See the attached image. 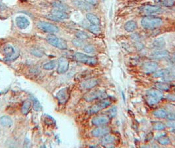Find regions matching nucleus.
I'll use <instances>...</instances> for the list:
<instances>
[{
    "label": "nucleus",
    "instance_id": "47",
    "mask_svg": "<svg viewBox=\"0 0 175 148\" xmlns=\"http://www.w3.org/2000/svg\"><path fill=\"white\" fill-rule=\"evenodd\" d=\"M168 57H169V60L170 61L172 62V63H175V52L172 53L171 55H168Z\"/></svg>",
    "mask_w": 175,
    "mask_h": 148
},
{
    "label": "nucleus",
    "instance_id": "24",
    "mask_svg": "<svg viewBox=\"0 0 175 148\" xmlns=\"http://www.w3.org/2000/svg\"><path fill=\"white\" fill-rule=\"evenodd\" d=\"M12 124V119L8 116H3L0 118V124L3 127H9Z\"/></svg>",
    "mask_w": 175,
    "mask_h": 148
},
{
    "label": "nucleus",
    "instance_id": "44",
    "mask_svg": "<svg viewBox=\"0 0 175 148\" xmlns=\"http://www.w3.org/2000/svg\"><path fill=\"white\" fill-rule=\"evenodd\" d=\"M166 126L170 128H172L175 129V121H170L166 123Z\"/></svg>",
    "mask_w": 175,
    "mask_h": 148
},
{
    "label": "nucleus",
    "instance_id": "21",
    "mask_svg": "<svg viewBox=\"0 0 175 148\" xmlns=\"http://www.w3.org/2000/svg\"><path fill=\"white\" fill-rule=\"evenodd\" d=\"M115 140V138L113 136L111 135H108L107 134L105 136H103V138L101 139V144L104 145V146H108L109 145L112 144L114 143Z\"/></svg>",
    "mask_w": 175,
    "mask_h": 148
},
{
    "label": "nucleus",
    "instance_id": "19",
    "mask_svg": "<svg viewBox=\"0 0 175 148\" xmlns=\"http://www.w3.org/2000/svg\"><path fill=\"white\" fill-rule=\"evenodd\" d=\"M72 3H74V5H75L76 7L80 9L88 11L91 9L90 5H89L88 3H87L86 2L80 1V0H74V1H72Z\"/></svg>",
    "mask_w": 175,
    "mask_h": 148
},
{
    "label": "nucleus",
    "instance_id": "29",
    "mask_svg": "<svg viewBox=\"0 0 175 148\" xmlns=\"http://www.w3.org/2000/svg\"><path fill=\"white\" fill-rule=\"evenodd\" d=\"M30 107H31V102H29V101H27V102H25L23 105L22 109H21V112H22L23 115H27L28 113H29Z\"/></svg>",
    "mask_w": 175,
    "mask_h": 148
},
{
    "label": "nucleus",
    "instance_id": "18",
    "mask_svg": "<svg viewBox=\"0 0 175 148\" xmlns=\"http://www.w3.org/2000/svg\"><path fill=\"white\" fill-rule=\"evenodd\" d=\"M165 81L173 80L175 79V65L166 68V74L163 77Z\"/></svg>",
    "mask_w": 175,
    "mask_h": 148
},
{
    "label": "nucleus",
    "instance_id": "8",
    "mask_svg": "<svg viewBox=\"0 0 175 148\" xmlns=\"http://www.w3.org/2000/svg\"><path fill=\"white\" fill-rule=\"evenodd\" d=\"M140 10L143 14L146 15L159 13L163 11L161 7L156 5H144L140 8Z\"/></svg>",
    "mask_w": 175,
    "mask_h": 148
},
{
    "label": "nucleus",
    "instance_id": "41",
    "mask_svg": "<svg viewBox=\"0 0 175 148\" xmlns=\"http://www.w3.org/2000/svg\"><path fill=\"white\" fill-rule=\"evenodd\" d=\"M72 44H73L74 46L76 47H81L83 45V42L82 40L79 39V38H76V39L72 40Z\"/></svg>",
    "mask_w": 175,
    "mask_h": 148
},
{
    "label": "nucleus",
    "instance_id": "27",
    "mask_svg": "<svg viewBox=\"0 0 175 148\" xmlns=\"http://www.w3.org/2000/svg\"><path fill=\"white\" fill-rule=\"evenodd\" d=\"M155 87L159 90L168 91L170 88V85L166 82H157L155 84Z\"/></svg>",
    "mask_w": 175,
    "mask_h": 148
},
{
    "label": "nucleus",
    "instance_id": "38",
    "mask_svg": "<svg viewBox=\"0 0 175 148\" xmlns=\"http://www.w3.org/2000/svg\"><path fill=\"white\" fill-rule=\"evenodd\" d=\"M76 36L77 37V38H79V39L82 40L88 39L89 37L88 35L86 33H84V32H82V31L77 32L76 34Z\"/></svg>",
    "mask_w": 175,
    "mask_h": 148
},
{
    "label": "nucleus",
    "instance_id": "28",
    "mask_svg": "<svg viewBox=\"0 0 175 148\" xmlns=\"http://www.w3.org/2000/svg\"><path fill=\"white\" fill-rule=\"evenodd\" d=\"M52 5L55 8H56L57 9L63 11H67L69 9V7H67L65 4H64L63 3H62L61 1H55L52 3Z\"/></svg>",
    "mask_w": 175,
    "mask_h": 148
},
{
    "label": "nucleus",
    "instance_id": "5",
    "mask_svg": "<svg viewBox=\"0 0 175 148\" xmlns=\"http://www.w3.org/2000/svg\"><path fill=\"white\" fill-rule=\"evenodd\" d=\"M111 104V100L109 98H104L97 104H95L93 106L89 109V112L91 114H95L99 112V111L103 110V109H105L108 106H109Z\"/></svg>",
    "mask_w": 175,
    "mask_h": 148
},
{
    "label": "nucleus",
    "instance_id": "34",
    "mask_svg": "<svg viewBox=\"0 0 175 148\" xmlns=\"http://www.w3.org/2000/svg\"><path fill=\"white\" fill-rule=\"evenodd\" d=\"M166 74V69H161L159 70H156L153 72V76L155 78H161L164 77Z\"/></svg>",
    "mask_w": 175,
    "mask_h": 148
},
{
    "label": "nucleus",
    "instance_id": "32",
    "mask_svg": "<svg viewBox=\"0 0 175 148\" xmlns=\"http://www.w3.org/2000/svg\"><path fill=\"white\" fill-rule=\"evenodd\" d=\"M55 66H56V61H51L50 62H48V63H45L43 66V68L45 70H53V68H55Z\"/></svg>",
    "mask_w": 175,
    "mask_h": 148
},
{
    "label": "nucleus",
    "instance_id": "35",
    "mask_svg": "<svg viewBox=\"0 0 175 148\" xmlns=\"http://www.w3.org/2000/svg\"><path fill=\"white\" fill-rule=\"evenodd\" d=\"M84 51H85L86 53H94L95 51V47L92 46V45H90V44H88V45H86V46H85L84 47Z\"/></svg>",
    "mask_w": 175,
    "mask_h": 148
},
{
    "label": "nucleus",
    "instance_id": "48",
    "mask_svg": "<svg viewBox=\"0 0 175 148\" xmlns=\"http://www.w3.org/2000/svg\"><path fill=\"white\" fill-rule=\"evenodd\" d=\"M173 132H174V134H175V129H174V130H173Z\"/></svg>",
    "mask_w": 175,
    "mask_h": 148
},
{
    "label": "nucleus",
    "instance_id": "16",
    "mask_svg": "<svg viewBox=\"0 0 175 148\" xmlns=\"http://www.w3.org/2000/svg\"><path fill=\"white\" fill-rule=\"evenodd\" d=\"M109 117L106 116H97L92 119V124L95 126H101L109 123Z\"/></svg>",
    "mask_w": 175,
    "mask_h": 148
},
{
    "label": "nucleus",
    "instance_id": "40",
    "mask_svg": "<svg viewBox=\"0 0 175 148\" xmlns=\"http://www.w3.org/2000/svg\"><path fill=\"white\" fill-rule=\"evenodd\" d=\"M161 4L165 7H172L174 5V1L173 0H162Z\"/></svg>",
    "mask_w": 175,
    "mask_h": 148
},
{
    "label": "nucleus",
    "instance_id": "3",
    "mask_svg": "<svg viewBox=\"0 0 175 148\" xmlns=\"http://www.w3.org/2000/svg\"><path fill=\"white\" fill-rule=\"evenodd\" d=\"M74 59L80 63L86 64L88 65H95L97 63V59L95 57L89 56L82 53H76L74 55Z\"/></svg>",
    "mask_w": 175,
    "mask_h": 148
},
{
    "label": "nucleus",
    "instance_id": "1",
    "mask_svg": "<svg viewBox=\"0 0 175 148\" xmlns=\"http://www.w3.org/2000/svg\"><path fill=\"white\" fill-rule=\"evenodd\" d=\"M163 20L159 17L147 16L144 17L141 21V25L146 29H155L161 27Z\"/></svg>",
    "mask_w": 175,
    "mask_h": 148
},
{
    "label": "nucleus",
    "instance_id": "15",
    "mask_svg": "<svg viewBox=\"0 0 175 148\" xmlns=\"http://www.w3.org/2000/svg\"><path fill=\"white\" fill-rule=\"evenodd\" d=\"M169 53L166 50H157L151 53L150 57L153 59H163L168 57Z\"/></svg>",
    "mask_w": 175,
    "mask_h": 148
},
{
    "label": "nucleus",
    "instance_id": "37",
    "mask_svg": "<svg viewBox=\"0 0 175 148\" xmlns=\"http://www.w3.org/2000/svg\"><path fill=\"white\" fill-rule=\"evenodd\" d=\"M117 114V109L115 106L112 107L108 111V115L110 118H114L116 117Z\"/></svg>",
    "mask_w": 175,
    "mask_h": 148
},
{
    "label": "nucleus",
    "instance_id": "43",
    "mask_svg": "<svg viewBox=\"0 0 175 148\" xmlns=\"http://www.w3.org/2000/svg\"><path fill=\"white\" fill-rule=\"evenodd\" d=\"M84 1L91 5H96L98 3V0H84Z\"/></svg>",
    "mask_w": 175,
    "mask_h": 148
},
{
    "label": "nucleus",
    "instance_id": "10",
    "mask_svg": "<svg viewBox=\"0 0 175 148\" xmlns=\"http://www.w3.org/2000/svg\"><path fill=\"white\" fill-rule=\"evenodd\" d=\"M56 97L60 104H65L69 99V89H68V88H64L60 90L57 93Z\"/></svg>",
    "mask_w": 175,
    "mask_h": 148
},
{
    "label": "nucleus",
    "instance_id": "23",
    "mask_svg": "<svg viewBox=\"0 0 175 148\" xmlns=\"http://www.w3.org/2000/svg\"><path fill=\"white\" fill-rule=\"evenodd\" d=\"M137 24L135 21H128L125 23V29L126 31L129 32V33H132V32H134L135 30L137 29Z\"/></svg>",
    "mask_w": 175,
    "mask_h": 148
},
{
    "label": "nucleus",
    "instance_id": "45",
    "mask_svg": "<svg viewBox=\"0 0 175 148\" xmlns=\"http://www.w3.org/2000/svg\"><path fill=\"white\" fill-rule=\"evenodd\" d=\"M166 118H167L169 121H175V113H169V114H167Z\"/></svg>",
    "mask_w": 175,
    "mask_h": 148
},
{
    "label": "nucleus",
    "instance_id": "6",
    "mask_svg": "<svg viewBox=\"0 0 175 148\" xmlns=\"http://www.w3.org/2000/svg\"><path fill=\"white\" fill-rule=\"evenodd\" d=\"M37 26L38 29H40L44 33H56L59 32V28L52 23L45 22V21H40L38 23Z\"/></svg>",
    "mask_w": 175,
    "mask_h": 148
},
{
    "label": "nucleus",
    "instance_id": "30",
    "mask_svg": "<svg viewBox=\"0 0 175 148\" xmlns=\"http://www.w3.org/2000/svg\"><path fill=\"white\" fill-rule=\"evenodd\" d=\"M31 100L33 102V108L36 111H42V105L40 104L39 101H38L37 99L35 98L34 97H32Z\"/></svg>",
    "mask_w": 175,
    "mask_h": 148
},
{
    "label": "nucleus",
    "instance_id": "14",
    "mask_svg": "<svg viewBox=\"0 0 175 148\" xmlns=\"http://www.w3.org/2000/svg\"><path fill=\"white\" fill-rule=\"evenodd\" d=\"M3 54L5 56V61H11V58L15 57L14 55L15 53V51L14 48L13 46H10V45H7V46H5V48L3 49Z\"/></svg>",
    "mask_w": 175,
    "mask_h": 148
},
{
    "label": "nucleus",
    "instance_id": "39",
    "mask_svg": "<svg viewBox=\"0 0 175 148\" xmlns=\"http://www.w3.org/2000/svg\"><path fill=\"white\" fill-rule=\"evenodd\" d=\"M31 53L32 54H33L34 55H35V56L36 57H42V56H43V55H44L43 51H42L41 49H37V48H34V49H32Z\"/></svg>",
    "mask_w": 175,
    "mask_h": 148
},
{
    "label": "nucleus",
    "instance_id": "9",
    "mask_svg": "<svg viewBox=\"0 0 175 148\" xmlns=\"http://www.w3.org/2000/svg\"><path fill=\"white\" fill-rule=\"evenodd\" d=\"M69 63L68 59L65 57H60L58 60V66H57V72L59 74H64L69 69Z\"/></svg>",
    "mask_w": 175,
    "mask_h": 148
},
{
    "label": "nucleus",
    "instance_id": "46",
    "mask_svg": "<svg viewBox=\"0 0 175 148\" xmlns=\"http://www.w3.org/2000/svg\"><path fill=\"white\" fill-rule=\"evenodd\" d=\"M166 99L168 101H172V102H175V95H172V94H168L166 96Z\"/></svg>",
    "mask_w": 175,
    "mask_h": 148
},
{
    "label": "nucleus",
    "instance_id": "36",
    "mask_svg": "<svg viewBox=\"0 0 175 148\" xmlns=\"http://www.w3.org/2000/svg\"><path fill=\"white\" fill-rule=\"evenodd\" d=\"M166 127L165 124L161 123V122H157L153 124V129L156 130H164Z\"/></svg>",
    "mask_w": 175,
    "mask_h": 148
},
{
    "label": "nucleus",
    "instance_id": "42",
    "mask_svg": "<svg viewBox=\"0 0 175 148\" xmlns=\"http://www.w3.org/2000/svg\"><path fill=\"white\" fill-rule=\"evenodd\" d=\"M46 17H47V18H48V19H50V20L53 21H55V22H57V21H60V20H59V19H57L56 17H55L54 15H52V13L46 16Z\"/></svg>",
    "mask_w": 175,
    "mask_h": 148
},
{
    "label": "nucleus",
    "instance_id": "26",
    "mask_svg": "<svg viewBox=\"0 0 175 148\" xmlns=\"http://www.w3.org/2000/svg\"><path fill=\"white\" fill-rule=\"evenodd\" d=\"M167 112L165 109H159L155 110L154 112H153V115L155 117L159 118V119H165L166 118V116H167Z\"/></svg>",
    "mask_w": 175,
    "mask_h": 148
},
{
    "label": "nucleus",
    "instance_id": "11",
    "mask_svg": "<svg viewBox=\"0 0 175 148\" xmlns=\"http://www.w3.org/2000/svg\"><path fill=\"white\" fill-rule=\"evenodd\" d=\"M158 68V65L155 62H146L142 66V70L145 73L150 74L156 71Z\"/></svg>",
    "mask_w": 175,
    "mask_h": 148
},
{
    "label": "nucleus",
    "instance_id": "2",
    "mask_svg": "<svg viewBox=\"0 0 175 148\" xmlns=\"http://www.w3.org/2000/svg\"><path fill=\"white\" fill-rule=\"evenodd\" d=\"M163 98V94L159 90L151 89L147 92V102L150 106H153L159 103Z\"/></svg>",
    "mask_w": 175,
    "mask_h": 148
},
{
    "label": "nucleus",
    "instance_id": "25",
    "mask_svg": "<svg viewBox=\"0 0 175 148\" xmlns=\"http://www.w3.org/2000/svg\"><path fill=\"white\" fill-rule=\"evenodd\" d=\"M86 19L88 20L89 23L91 25H100V20L93 13H88L86 14Z\"/></svg>",
    "mask_w": 175,
    "mask_h": 148
},
{
    "label": "nucleus",
    "instance_id": "31",
    "mask_svg": "<svg viewBox=\"0 0 175 148\" xmlns=\"http://www.w3.org/2000/svg\"><path fill=\"white\" fill-rule=\"evenodd\" d=\"M157 141H158V142H159V143H160V144L162 145H166L170 143V139L168 138V137L165 136H160L159 138L157 139Z\"/></svg>",
    "mask_w": 175,
    "mask_h": 148
},
{
    "label": "nucleus",
    "instance_id": "4",
    "mask_svg": "<svg viewBox=\"0 0 175 148\" xmlns=\"http://www.w3.org/2000/svg\"><path fill=\"white\" fill-rule=\"evenodd\" d=\"M46 40L49 44L55 47V48L63 49V50L67 49V42L61 38H57L56 36L53 35V34H50L47 36Z\"/></svg>",
    "mask_w": 175,
    "mask_h": 148
},
{
    "label": "nucleus",
    "instance_id": "13",
    "mask_svg": "<svg viewBox=\"0 0 175 148\" xmlns=\"http://www.w3.org/2000/svg\"><path fill=\"white\" fill-rule=\"evenodd\" d=\"M15 23L17 27L20 29H27L30 25L29 19L24 16L17 17L15 19Z\"/></svg>",
    "mask_w": 175,
    "mask_h": 148
},
{
    "label": "nucleus",
    "instance_id": "22",
    "mask_svg": "<svg viewBox=\"0 0 175 148\" xmlns=\"http://www.w3.org/2000/svg\"><path fill=\"white\" fill-rule=\"evenodd\" d=\"M52 14L55 17H56L59 20H64V19H67L69 17L68 14L65 11H63L58 10V9H55L52 11Z\"/></svg>",
    "mask_w": 175,
    "mask_h": 148
},
{
    "label": "nucleus",
    "instance_id": "12",
    "mask_svg": "<svg viewBox=\"0 0 175 148\" xmlns=\"http://www.w3.org/2000/svg\"><path fill=\"white\" fill-rule=\"evenodd\" d=\"M109 132L110 128L107 126H101V127H98L93 129L91 132V134L93 136L99 138V137H103L108 134Z\"/></svg>",
    "mask_w": 175,
    "mask_h": 148
},
{
    "label": "nucleus",
    "instance_id": "33",
    "mask_svg": "<svg viewBox=\"0 0 175 148\" xmlns=\"http://www.w3.org/2000/svg\"><path fill=\"white\" fill-rule=\"evenodd\" d=\"M89 30L91 33L96 34V35L97 34H100V33H101V29H100V27H99V25H91L89 26Z\"/></svg>",
    "mask_w": 175,
    "mask_h": 148
},
{
    "label": "nucleus",
    "instance_id": "20",
    "mask_svg": "<svg viewBox=\"0 0 175 148\" xmlns=\"http://www.w3.org/2000/svg\"><path fill=\"white\" fill-rule=\"evenodd\" d=\"M165 46V41L163 38H158L155 40L152 43V48L157 50H161L162 48H163Z\"/></svg>",
    "mask_w": 175,
    "mask_h": 148
},
{
    "label": "nucleus",
    "instance_id": "17",
    "mask_svg": "<svg viewBox=\"0 0 175 148\" xmlns=\"http://www.w3.org/2000/svg\"><path fill=\"white\" fill-rule=\"evenodd\" d=\"M97 83L98 81L97 79H88V80H85L81 84V86L84 89H91L97 86Z\"/></svg>",
    "mask_w": 175,
    "mask_h": 148
},
{
    "label": "nucleus",
    "instance_id": "7",
    "mask_svg": "<svg viewBox=\"0 0 175 148\" xmlns=\"http://www.w3.org/2000/svg\"><path fill=\"white\" fill-rule=\"evenodd\" d=\"M107 98L106 93L102 90H95L89 92L84 96V100L86 102H92L97 99H104Z\"/></svg>",
    "mask_w": 175,
    "mask_h": 148
}]
</instances>
